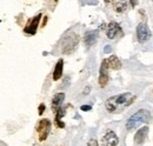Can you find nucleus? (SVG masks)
<instances>
[{
  "mask_svg": "<svg viewBox=\"0 0 153 146\" xmlns=\"http://www.w3.org/2000/svg\"><path fill=\"white\" fill-rule=\"evenodd\" d=\"M137 39L139 42H145L147 41L150 38H151V30L149 28L147 24L145 22H140L138 26H137Z\"/></svg>",
  "mask_w": 153,
  "mask_h": 146,
  "instance_id": "39448f33",
  "label": "nucleus"
},
{
  "mask_svg": "<svg viewBox=\"0 0 153 146\" xmlns=\"http://www.w3.org/2000/svg\"><path fill=\"white\" fill-rule=\"evenodd\" d=\"M137 97L131 92H124L121 94H117L110 97L105 101V107L111 113H120L134 103Z\"/></svg>",
  "mask_w": 153,
  "mask_h": 146,
  "instance_id": "f257e3e1",
  "label": "nucleus"
},
{
  "mask_svg": "<svg viewBox=\"0 0 153 146\" xmlns=\"http://www.w3.org/2000/svg\"><path fill=\"white\" fill-rule=\"evenodd\" d=\"M107 64H108V67L112 70H120L121 69V61L119 60V58L117 55H111L107 59Z\"/></svg>",
  "mask_w": 153,
  "mask_h": 146,
  "instance_id": "4468645a",
  "label": "nucleus"
},
{
  "mask_svg": "<svg viewBox=\"0 0 153 146\" xmlns=\"http://www.w3.org/2000/svg\"><path fill=\"white\" fill-rule=\"evenodd\" d=\"M64 100H65V93L58 92L57 94H54V97L52 98V105H51L52 111L57 113L58 111L61 109V105H62Z\"/></svg>",
  "mask_w": 153,
  "mask_h": 146,
  "instance_id": "9b49d317",
  "label": "nucleus"
},
{
  "mask_svg": "<svg viewBox=\"0 0 153 146\" xmlns=\"http://www.w3.org/2000/svg\"><path fill=\"white\" fill-rule=\"evenodd\" d=\"M46 109V106H45V104H40L39 105V115H41L42 113H44V111Z\"/></svg>",
  "mask_w": 153,
  "mask_h": 146,
  "instance_id": "a211bd4d",
  "label": "nucleus"
},
{
  "mask_svg": "<svg viewBox=\"0 0 153 146\" xmlns=\"http://www.w3.org/2000/svg\"><path fill=\"white\" fill-rule=\"evenodd\" d=\"M51 127H52V123H51L48 119H41V120H39L36 130H37V132H38V137L40 142L46 140V138H47L48 134H50Z\"/></svg>",
  "mask_w": 153,
  "mask_h": 146,
  "instance_id": "20e7f679",
  "label": "nucleus"
},
{
  "mask_svg": "<svg viewBox=\"0 0 153 146\" xmlns=\"http://www.w3.org/2000/svg\"><path fill=\"white\" fill-rule=\"evenodd\" d=\"M62 70H64V60L62 59H59L57 61V64H56L54 71H53V80L54 81L59 80L62 77Z\"/></svg>",
  "mask_w": 153,
  "mask_h": 146,
  "instance_id": "ddd939ff",
  "label": "nucleus"
},
{
  "mask_svg": "<svg viewBox=\"0 0 153 146\" xmlns=\"http://www.w3.org/2000/svg\"><path fill=\"white\" fill-rule=\"evenodd\" d=\"M97 39H98V32L97 31H88L85 33L84 36V42L86 46H93L96 44Z\"/></svg>",
  "mask_w": 153,
  "mask_h": 146,
  "instance_id": "f8f14e48",
  "label": "nucleus"
},
{
  "mask_svg": "<svg viewBox=\"0 0 153 146\" xmlns=\"http://www.w3.org/2000/svg\"><path fill=\"white\" fill-rule=\"evenodd\" d=\"M46 21H47V17H45V19L42 20V27L45 26V24H46Z\"/></svg>",
  "mask_w": 153,
  "mask_h": 146,
  "instance_id": "4be33fe9",
  "label": "nucleus"
},
{
  "mask_svg": "<svg viewBox=\"0 0 153 146\" xmlns=\"http://www.w3.org/2000/svg\"><path fill=\"white\" fill-rule=\"evenodd\" d=\"M118 143H119V138L112 130L106 131L101 138V145L102 146H117Z\"/></svg>",
  "mask_w": 153,
  "mask_h": 146,
  "instance_id": "0eeeda50",
  "label": "nucleus"
},
{
  "mask_svg": "<svg viewBox=\"0 0 153 146\" xmlns=\"http://www.w3.org/2000/svg\"><path fill=\"white\" fill-rule=\"evenodd\" d=\"M112 51V48L110 47V46H105V48H104V52L105 53H108V52H111Z\"/></svg>",
  "mask_w": 153,
  "mask_h": 146,
  "instance_id": "aec40b11",
  "label": "nucleus"
},
{
  "mask_svg": "<svg viewBox=\"0 0 153 146\" xmlns=\"http://www.w3.org/2000/svg\"><path fill=\"white\" fill-rule=\"evenodd\" d=\"M124 34V32H123V30H121V27L119 26V24H117L114 21H112V22H110L108 25H107V31H106V36L108 39H114L117 36H121Z\"/></svg>",
  "mask_w": 153,
  "mask_h": 146,
  "instance_id": "1a4fd4ad",
  "label": "nucleus"
},
{
  "mask_svg": "<svg viewBox=\"0 0 153 146\" xmlns=\"http://www.w3.org/2000/svg\"><path fill=\"white\" fill-rule=\"evenodd\" d=\"M147 136H149V127L147 126H144V127L139 128L137 131V133L134 134V144L138 146L143 145L144 142L146 140Z\"/></svg>",
  "mask_w": 153,
  "mask_h": 146,
  "instance_id": "9d476101",
  "label": "nucleus"
},
{
  "mask_svg": "<svg viewBox=\"0 0 153 146\" xmlns=\"http://www.w3.org/2000/svg\"><path fill=\"white\" fill-rule=\"evenodd\" d=\"M130 4H131L132 6H135V5H138V1H130Z\"/></svg>",
  "mask_w": 153,
  "mask_h": 146,
  "instance_id": "412c9836",
  "label": "nucleus"
},
{
  "mask_svg": "<svg viewBox=\"0 0 153 146\" xmlns=\"http://www.w3.org/2000/svg\"><path fill=\"white\" fill-rule=\"evenodd\" d=\"M88 90H90V87H86V89H85V91H84V94H87Z\"/></svg>",
  "mask_w": 153,
  "mask_h": 146,
  "instance_id": "5701e85b",
  "label": "nucleus"
},
{
  "mask_svg": "<svg viewBox=\"0 0 153 146\" xmlns=\"http://www.w3.org/2000/svg\"><path fill=\"white\" fill-rule=\"evenodd\" d=\"M108 64H107V59H104L101 65H100V70H99V86L100 87H105L108 84Z\"/></svg>",
  "mask_w": 153,
  "mask_h": 146,
  "instance_id": "423d86ee",
  "label": "nucleus"
},
{
  "mask_svg": "<svg viewBox=\"0 0 153 146\" xmlns=\"http://www.w3.org/2000/svg\"><path fill=\"white\" fill-rule=\"evenodd\" d=\"M81 111H91L92 110V106L91 105H82L81 107H80Z\"/></svg>",
  "mask_w": 153,
  "mask_h": 146,
  "instance_id": "6ab92c4d",
  "label": "nucleus"
},
{
  "mask_svg": "<svg viewBox=\"0 0 153 146\" xmlns=\"http://www.w3.org/2000/svg\"><path fill=\"white\" fill-rule=\"evenodd\" d=\"M79 41H80V38L76 33H74V32L67 33L61 41V52H62V54H72L76 50Z\"/></svg>",
  "mask_w": 153,
  "mask_h": 146,
  "instance_id": "7ed1b4c3",
  "label": "nucleus"
},
{
  "mask_svg": "<svg viewBox=\"0 0 153 146\" xmlns=\"http://www.w3.org/2000/svg\"><path fill=\"white\" fill-rule=\"evenodd\" d=\"M65 115V109H60L56 113V118H54V124L58 128H64L65 127V124L64 121H61V117Z\"/></svg>",
  "mask_w": 153,
  "mask_h": 146,
  "instance_id": "dca6fc26",
  "label": "nucleus"
},
{
  "mask_svg": "<svg viewBox=\"0 0 153 146\" xmlns=\"http://www.w3.org/2000/svg\"><path fill=\"white\" fill-rule=\"evenodd\" d=\"M151 120V113L147 110H139L138 112H135L134 114H132L127 121H126V130L127 131H133L134 128H137L138 126H140L141 124L149 123Z\"/></svg>",
  "mask_w": 153,
  "mask_h": 146,
  "instance_id": "f03ea898",
  "label": "nucleus"
},
{
  "mask_svg": "<svg viewBox=\"0 0 153 146\" xmlns=\"http://www.w3.org/2000/svg\"><path fill=\"white\" fill-rule=\"evenodd\" d=\"M111 4H112L113 10H114L117 13H123V12L126 11L127 5H128V1H112Z\"/></svg>",
  "mask_w": 153,
  "mask_h": 146,
  "instance_id": "2eb2a0df",
  "label": "nucleus"
},
{
  "mask_svg": "<svg viewBox=\"0 0 153 146\" xmlns=\"http://www.w3.org/2000/svg\"><path fill=\"white\" fill-rule=\"evenodd\" d=\"M40 19H41V14L39 13L34 18H32L27 22V25H26L25 28H24V32L27 33V34H30V36H34V34L37 33V28H38V26H39Z\"/></svg>",
  "mask_w": 153,
  "mask_h": 146,
  "instance_id": "6e6552de",
  "label": "nucleus"
},
{
  "mask_svg": "<svg viewBox=\"0 0 153 146\" xmlns=\"http://www.w3.org/2000/svg\"><path fill=\"white\" fill-rule=\"evenodd\" d=\"M87 146H99V144H98V140H97V139H91V140H88Z\"/></svg>",
  "mask_w": 153,
  "mask_h": 146,
  "instance_id": "f3484780",
  "label": "nucleus"
}]
</instances>
